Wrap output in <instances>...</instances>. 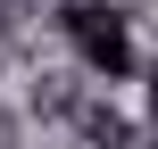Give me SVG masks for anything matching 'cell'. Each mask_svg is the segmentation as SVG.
I'll return each instance as SVG.
<instances>
[{
    "label": "cell",
    "instance_id": "obj_4",
    "mask_svg": "<svg viewBox=\"0 0 158 149\" xmlns=\"http://www.w3.org/2000/svg\"><path fill=\"white\" fill-rule=\"evenodd\" d=\"M150 149H158V141H150Z\"/></svg>",
    "mask_w": 158,
    "mask_h": 149
},
{
    "label": "cell",
    "instance_id": "obj_3",
    "mask_svg": "<svg viewBox=\"0 0 158 149\" xmlns=\"http://www.w3.org/2000/svg\"><path fill=\"white\" fill-rule=\"evenodd\" d=\"M142 124H150V133H158V50H150V58H142Z\"/></svg>",
    "mask_w": 158,
    "mask_h": 149
},
{
    "label": "cell",
    "instance_id": "obj_2",
    "mask_svg": "<svg viewBox=\"0 0 158 149\" xmlns=\"http://www.w3.org/2000/svg\"><path fill=\"white\" fill-rule=\"evenodd\" d=\"M75 124H83V141H100V149H125V141H133V124H125L117 108H100V100H92V108H83Z\"/></svg>",
    "mask_w": 158,
    "mask_h": 149
},
{
    "label": "cell",
    "instance_id": "obj_1",
    "mask_svg": "<svg viewBox=\"0 0 158 149\" xmlns=\"http://www.w3.org/2000/svg\"><path fill=\"white\" fill-rule=\"evenodd\" d=\"M58 33H67L75 66L92 83H142V41H133L125 0H67L58 8Z\"/></svg>",
    "mask_w": 158,
    "mask_h": 149
}]
</instances>
